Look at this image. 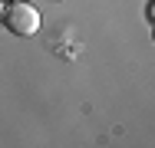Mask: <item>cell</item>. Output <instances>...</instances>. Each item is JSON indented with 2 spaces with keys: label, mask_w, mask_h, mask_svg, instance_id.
<instances>
[{
  "label": "cell",
  "mask_w": 155,
  "mask_h": 148,
  "mask_svg": "<svg viewBox=\"0 0 155 148\" xmlns=\"http://www.w3.org/2000/svg\"><path fill=\"white\" fill-rule=\"evenodd\" d=\"M3 3H10V0H3Z\"/></svg>",
  "instance_id": "2"
},
{
  "label": "cell",
  "mask_w": 155,
  "mask_h": 148,
  "mask_svg": "<svg viewBox=\"0 0 155 148\" xmlns=\"http://www.w3.org/2000/svg\"><path fill=\"white\" fill-rule=\"evenodd\" d=\"M0 20H3V27L10 30L13 36H36V30H40V10L33 3H27V0H10L3 7V13H0Z\"/></svg>",
  "instance_id": "1"
}]
</instances>
